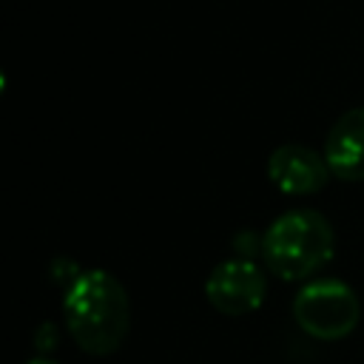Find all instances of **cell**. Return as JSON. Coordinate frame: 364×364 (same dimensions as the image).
Listing matches in <instances>:
<instances>
[{
    "instance_id": "obj_6",
    "label": "cell",
    "mask_w": 364,
    "mask_h": 364,
    "mask_svg": "<svg viewBox=\"0 0 364 364\" xmlns=\"http://www.w3.org/2000/svg\"><path fill=\"white\" fill-rule=\"evenodd\" d=\"M324 159L330 173L344 182L364 179V105L344 111L324 139Z\"/></svg>"
},
{
    "instance_id": "obj_3",
    "label": "cell",
    "mask_w": 364,
    "mask_h": 364,
    "mask_svg": "<svg viewBox=\"0 0 364 364\" xmlns=\"http://www.w3.org/2000/svg\"><path fill=\"white\" fill-rule=\"evenodd\" d=\"M293 318L307 336L318 341H338L358 327L361 301L347 282L316 279L296 293Z\"/></svg>"
},
{
    "instance_id": "obj_1",
    "label": "cell",
    "mask_w": 364,
    "mask_h": 364,
    "mask_svg": "<svg viewBox=\"0 0 364 364\" xmlns=\"http://www.w3.org/2000/svg\"><path fill=\"white\" fill-rule=\"evenodd\" d=\"M71 338L91 355H111L128 336L131 304L119 279L102 267L80 273L63 299Z\"/></svg>"
},
{
    "instance_id": "obj_4",
    "label": "cell",
    "mask_w": 364,
    "mask_h": 364,
    "mask_svg": "<svg viewBox=\"0 0 364 364\" xmlns=\"http://www.w3.org/2000/svg\"><path fill=\"white\" fill-rule=\"evenodd\" d=\"M267 293V276L264 270L250 262V259H228L219 262L208 282H205V296L208 301L225 313V316H245L253 313Z\"/></svg>"
},
{
    "instance_id": "obj_5",
    "label": "cell",
    "mask_w": 364,
    "mask_h": 364,
    "mask_svg": "<svg viewBox=\"0 0 364 364\" xmlns=\"http://www.w3.org/2000/svg\"><path fill=\"white\" fill-rule=\"evenodd\" d=\"M267 179L282 193L310 196L327 185L330 165H327L324 154H318L307 145H299V142H287V145H279L267 156Z\"/></svg>"
},
{
    "instance_id": "obj_7",
    "label": "cell",
    "mask_w": 364,
    "mask_h": 364,
    "mask_svg": "<svg viewBox=\"0 0 364 364\" xmlns=\"http://www.w3.org/2000/svg\"><path fill=\"white\" fill-rule=\"evenodd\" d=\"M28 364H57V361H51V358H34V361H28Z\"/></svg>"
},
{
    "instance_id": "obj_2",
    "label": "cell",
    "mask_w": 364,
    "mask_h": 364,
    "mask_svg": "<svg viewBox=\"0 0 364 364\" xmlns=\"http://www.w3.org/2000/svg\"><path fill=\"white\" fill-rule=\"evenodd\" d=\"M336 236L324 213L296 208L270 222L262 236V256L270 273L284 282L310 279L333 259Z\"/></svg>"
}]
</instances>
